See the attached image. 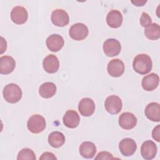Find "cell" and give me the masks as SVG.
<instances>
[{
    "label": "cell",
    "mask_w": 160,
    "mask_h": 160,
    "mask_svg": "<svg viewBox=\"0 0 160 160\" xmlns=\"http://www.w3.org/2000/svg\"><path fill=\"white\" fill-rule=\"evenodd\" d=\"M132 67L136 72L141 75L146 74L152 69V60L148 55L139 54L134 58L132 62Z\"/></svg>",
    "instance_id": "6da1fadb"
},
{
    "label": "cell",
    "mask_w": 160,
    "mask_h": 160,
    "mask_svg": "<svg viewBox=\"0 0 160 160\" xmlns=\"http://www.w3.org/2000/svg\"><path fill=\"white\" fill-rule=\"evenodd\" d=\"M2 94L4 99L8 102L16 103L21 99L22 92L18 85L15 83H10L5 86Z\"/></svg>",
    "instance_id": "7a4b0ae2"
},
{
    "label": "cell",
    "mask_w": 160,
    "mask_h": 160,
    "mask_svg": "<svg viewBox=\"0 0 160 160\" xmlns=\"http://www.w3.org/2000/svg\"><path fill=\"white\" fill-rule=\"evenodd\" d=\"M46 122L44 118L39 114L31 116L27 122L28 130L32 133L38 134L44 131L46 128Z\"/></svg>",
    "instance_id": "3957f363"
},
{
    "label": "cell",
    "mask_w": 160,
    "mask_h": 160,
    "mask_svg": "<svg viewBox=\"0 0 160 160\" xmlns=\"http://www.w3.org/2000/svg\"><path fill=\"white\" fill-rule=\"evenodd\" d=\"M88 27L83 23L78 22L72 25L69 31V36L75 41L84 39L88 35Z\"/></svg>",
    "instance_id": "277c9868"
},
{
    "label": "cell",
    "mask_w": 160,
    "mask_h": 160,
    "mask_svg": "<svg viewBox=\"0 0 160 160\" xmlns=\"http://www.w3.org/2000/svg\"><path fill=\"white\" fill-rule=\"evenodd\" d=\"M106 110L111 114H118L122 109V103L121 98L116 95L108 96L104 102Z\"/></svg>",
    "instance_id": "5b68a950"
},
{
    "label": "cell",
    "mask_w": 160,
    "mask_h": 160,
    "mask_svg": "<svg viewBox=\"0 0 160 160\" xmlns=\"http://www.w3.org/2000/svg\"><path fill=\"white\" fill-rule=\"evenodd\" d=\"M102 48L104 54L109 57L118 55L121 50V45L119 41L113 38L106 39L103 43Z\"/></svg>",
    "instance_id": "8992f818"
},
{
    "label": "cell",
    "mask_w": 160,
    "mask_h": 160,
    "mask_svg": "<svg viewBox=\"0 0 160 160\" xmlns=\"http://www.w3.org/2000/svg\"><path fill=\"white\" fill-rule=\"evenodd\" d=\"M124 64L119 59H113L108 64L107 71L108 74L112 77H119L124 72Z\"/></svg>",
    "instance_id": "52a82bcc"
},
{
    "label": "cell",
    "mask_w": 160,
    "mask_h": 160,
    "mask_svg": "<svg viewBox=\"0 0 160 160\" xmlns=\"http://www.w3.org/2000/svg\"><path fill=\"white\" fill-rule=\"evenodd\" d=\"M119 149L121 154L124 156H132L137 149V144L134 140L126 138L122 139L119 144Z\"/></svg>",
    "instance_id": "ba28073f"
},
{
    "label": "cell",
    "mask_w": 160,
    "mask_h": 160,
    "mask_svg": "<svg viewBox=\"0 0 160 160\" xmlns=\"http://www.w3.org/2000/svg\"><path fill=\"white\" fill-rule=\"evenodd\" d=\"M28 18V13L25 8L17 6L12 8L11 12V18L13 22L17 24L25 23Z\"/></svg>",
    "instance_id": "9c48e42d"
},
{
    "label": "cell",
    "mask_w": 160,
    "mask_h": 160,
    "mask_svg": "<svg viewBox=\"0 0 160 160\" xmlns=\"http://www.w3.org/2000/svg\"><path fill=\"white\" fill-rule=\"evenodd\" d=\"M52 22L56 26L64 27L66 26L69 21V15L66 11L61 9L54 10L51 14Z\"/></svg>",
    "instance_id": "30bf717a"
},
{
    "label": "cell",
    "mask_w": 160,
    "mask_h": 160,
    "mask_svg": "<svg viewBox=\"0 0 160 160\" xmlns=\"http://www.w3.org/2000/svg\"><path fill=\"white\" fill-rule=\"evenodd\" d=\"M156 153L157 146L152 141L148 140L142 144L141 148V154L144 159H152L155 158Z\"/></svg>",
    "instance_id": "8fae6325"
},
{
    "label": "cell",
    "mask_w": 160,
    "mask_h": 160,
    "mask_svg": "<svg viewBox=\"0 0 160 160\" xmlns=\"http://www.w3.org/2000/svg\"><path fill=\"white\" fill-rule=\"evenodd\" d=\"M137 124L136 117L131 112H125L119 117V125L124 129H131Z\"/></svg>",
    "instance_id": "7c38bea8"
},
{
    "label": "cell",
    "mask_w": 160,
    "mask_h": 160,
    "mask_svg": "<svg viewBox=\"0 0 160 160\" xmlns=\"http://www.w3.org/2000/svg\"><path fill=\"white\" fill-rule=\"evenodd\" d=\"M48 48L52 52H58L61 50L64 44L63 38L56 34H53L48 37L46 41Z\"/></svg>",
    "instance_id": "4fadbf2b"
},
{
    "label": "cell",
    "mask_w": 160,
    "mask_h": 160,
    "mask_svg": "<svg viewBox=\"0 0 160 160\" xmlns=\"http://www.w3.org/2000/svg\"><path fill=\"white\" fill-rule=\"evenodd\" d=\"M78 109L82 116L86 117L90 116L94 112L95 104L92 99L84 98L79 101Z\"/></svg>",
    "instance_id": "5bb4252c"
},
{
    "label": "cell",
    "mask_w": 160,
    "mask_h": 160,
    "mask_svg": "<svg viewBox=\"0 0 160 160\" xmlns=\"http://www.w3.org/2000/svg\"><path fill=\"white\" fill-rule=\"evenodd\" d=\"M42 67L45 71L48 73L53 74L58 71L59 67L58 58L54 54H49L42 61Z\"/></svg>",
    "instance_id": "9a60e30c"
},
{
    "label": "cell",
    "mask_w": 160,
    "mask_h": 160,
    "mask_svg": "<svg viewBox=\"0 0 160 160\" xmlns=\"http://www.w3.org/2000/svg\"><path fill=\"white\" fill-rule=\"evenodd\" d=\"M159 76L154 72H152L142 78L141 85L142 88L147 91L154 90L159 85Z\"/></svg>",
    "instance_id": "2e32d148"
},
{
    "label": "cell",
    "mask_w": 160,
    "mask_h": 160,
    "mask_svg": "<svg viewBox=\"0 0 160 160\" xmlns=\"http://www.w3.org/2000/svg\"><path fill=\"white\" fill-rule=\"evenodd\" d=\"M16 67L14 59L10 56H3L0 58V73L8 74L12 72Z\"/></svg>",
    "instance_id": "e0dca14e"
},
{
    "label": "cell",
    "mask_w": 160,
    "mask_h": 160,
    "mask_svg": "<svg viewBox=\"0 0 160 160\" xmlns=\"http://www.w3.org/2000/svg\"><path fill=\"white\" fill-rule=\"evenodd\" d=\"M146 116L151 121L159 122L160 121V105L152 102L147 105L144 110Z\"/></svg>",
    "instance_id": "ac0fdd59"
},
{
    "label": "cell",
    "mask_w": 160,
    "mask_h": 160,
    "mask_svg": "<svg viewBox=\"0 0 160 160\" xmlns=\"http://www.w3.org/2000/svg\"><path fill=\"white\" fill-rule=\"evenodd\" d=\"M62 121L66 127L69 128H75L79 125L80 118L76 111L68 110L64 114Z\"/></svg>",
    "instance_id": "d6986e66"
},
{
    "label": "cell",
    "mask_w": 160,
    "mask_h": 160,
    "mask_svg": "<svg viewBox=\"0 0 160 160\" xmlns=\"http://www.w3.org/2000/svg\"><path fill=\"white\" fill-rule=\"evenodd\" d=\"M122 15L118 10L112 9L110 11L106 16V22L108 25L112 28H118L120 27L122 22Z\"/></svg>",
    "instance_id": "ffe728a7"
},
{
    "label": "cell",
    "mask_w": 160,
    "mask_h": 160,
    "mask_svg": "<svg viewBox=\"0 0 160 160\" xmlns=\"http://www.w3.org/2000/svg\"><path fill=\"white\" fill-rule=\"evenodd\" d=\"M96 152L95 144L90 141H84L79 146V153L84 158L91 159Z\"/></svg>",
    "instance_id": "44dd1931"
},
{
    "label": "cell",
    "mask_w": 160,
    "mask_h": 160,
    "mask_svg": "<svg viewBox=\"0 0 160 160\" xmlns=\"http://www.w3.org/2000/svg\"><path fill=\"white\" fill-rule=\"evenodd\" d=\"M56 92V86L52 82H46L42 84L39 89L40 96L44 98H50Z\"/></svg>",
    "instance_id": "7402d4cb"
},
{
    "label": "cell",
    "mask_w": 160,
    "mask_h": 160,
    "mask_svg": "<svg viewBox=\"0 0 160 160\" xmlns=\"http://www.w3.org/2000/svg\"><path fill=\"white\" fill-rule=\"evenodd\" d=\"M48 142L53 148H60L65 142V136L61 132L53 131L48 136Z\"/></svg>",
    "instance_id": "603a6c76"
},
{
    "label": "cell",
    "mask_w": 160,
    "mask_h": 160,
    "mask_svg": "<svg viewBox=\"0 0 160 160\" xmlns=\"http://www.w3.org/2000/svg\"><path fill=\"white\" fill-rule=\"evenodd\" d=\"M144 34L149 39H158L160 37V28L159 24L157 23H151L145 28Z\"/></svg>",
    "instance_id": "cb8c5ba5"
},
{
    "label": "cell",
    "mask_w": 160,
    "mask_h": 160,
    "mask_svg": "<svg viewBox=\"0 0 160 160\" xmlns=\"http://www.w3.org/2000/svg\"><path fill=\"white\" fill-rule=\"evenodd\" d=\"M36 156L33 151L29 148H23L18 153V160H35Z\"/></svg>",
    "instance_id": "d4e9b609"
},
{
    "label": "cell",
    "mask_w": 160,
    "mask_h": 160,
    "mask_svg": "<svg viewBox=\"0 0 160 160\" xmlns=\"http://www.w3.org/2000/svg\"><path fill=\"white\" fill-rule=\"evenodd\" d=\"M151 22H152V19H151V18L149 16V15L145 12H142L141 17L140 18V23L141 26L146 28V27L149 26L151 24Z\"/></svg>",
    "instance_id": "484cf974"
},
{
    "label": "cell",
    "mask_w": 160,
    "mask_h": 160,
    "mask_svg": "<svg viewBox=\"0 0 160 160\" xmlns=\"http://www.w3.org/2000/svg\"><path fill=\"white\" fill-rule=\"evenodd\" d=\"M114 158L112 156V154L107 151H102L98 154L95 159H113Z\"/></svg>",
    "instance_id": "4316f807"
},
{
    "label": "cell",
    "mask_w": 160,
    "mask_h": 160,
    "mask_svg": "<svg viewBox=\"0 0 160 160\" xmlns=\"http://www.w3.org/2000/svg\"><path fill=\"white\" fill-rule=\"evenodd\" d=\"M159 128H160V126L158 125L157 126H156L152 132V138L154 139H155L157 142H159L160 141V132H159Z\"/></svg>",
    "instance_id": "83f0119b"
},
{
    "label": "cell",
    "mask_w": 160,
    "mask_h": 160,
    "mask_svg": "<svg viewBox=\"0 0 160 160\" xmlns=\"http://www.w3.org/2000/svg\"><path fill=\"white\" fill-rule=\"evenodd\" d=\"M41 160L44 159H57V158L54 155L53 153L50 152H45L42 154L41 156L39 158Z\"/></svg>",
    "instance_id": "f1b7e54d"
},
{
    "label": "cell",
    "mask_w": 160,
    "mask_h": 160,
    "mask_svg": "<svg viewBox=\"0 0 160 160\" xmlns=\"http://www.w3.org/2000/svg\"><path fill=\"white\" fill-rule=\"evenodd\" d=\"M132 4H134L136 6H143L146 2V1H131Z\"/></svg>",
    "instance_id": "f546056e"
}]
</instances>
